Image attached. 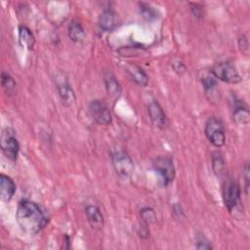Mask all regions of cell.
<instances>
[{
  "label": "cell",
  "instance_id": "13",
  "mask_svg": "<svg viewBox=\"0 0 250 250\" xmlns=\"http://www.w3.org/2000/svg\"><path fill=\"white\" fill-rule=\"evenodd\" d=\"M118 25L117 15L112 10H104L99 18V26L104 31H111Z\"/></svg>",
  "mask_w": 250,
  "mask_h": 250
},
{
  "label": "cell",
  "instance_id": "10",
  "mask_svg": "<svg viewBox=\"0 0 250 250\" xmlns=\"http://www.w3.org/2000/svg\"><path fill=\"white\" fill-rule=\"evenodd\" d=\"M56 85L59 92V95L62 101L65 104H71L75 101V94L67 80L63 74H60L56 76Z\"/></svg>",
  "mask_w": 250,
  "mask_h": 250
},
{
  "label": "cell",
  "instance_id": "8",
  "mask_svg": "<svg viewBox=\"0 0 250 250\" xmlns=\"http://www.w3.org/2000/svg\"><path fill=\"white\" fill-rule=\"evenodd\" d=\"M89 110L93 119L101 125H108L111 123V113L107 104L100 100L90 103Z\"/></svg>",
  "mask_w": 250,
  "mask_h": 250
},
{
  "label": "cell",
  "instance_id": "9",
  "mask_svg": "<svg viewBox=\"0 0 250 250\" xmlns=\"http://www.w3.org/2000/svg\"><path fill=\"white\" fill-rule=\"evenodd\" d=\"M147 111H148L149 118L155 127L159 129H164L167 127L168 125L167 116L157 101L153 100L148 104Z\"/></svg>",
  "mask_w": 250,
  "mask_h": 250
},
{
  "label": "cell",
  "instance_id": "5",
  "mask_svg": "<svg viewBox=\"0 0 250 250\" xmlns=\"http://www.w3.org/2000/svg\"><path fill=\"white\" fill-rule=\"evenodd\" d=\"M112 166L121 179H128L134 171V164L129 154L124 150H118L111 155Z\"/></svg>",
  "mask_w": 250,
  "mask_h": 250
},
{
  "label": "cell",
  "instance_id": "18",
  "mask_svg": "<svg viewBox=\"0 0 250 250\" xmlns=\"http://www.w3.org/2000/svg\"><path fill=\"white\" fill-rule=\"evenodd\" d=\"M85 30L77 21H72L68 25V36L73 42H81L85 38Z\"/></svg>",
  "mask_w": 250,
  "mask_h": 250
},
{
  "label": "cell",
  "instance_id": "23",
  "mask_svg": "<svg viewBox=\"0 0 250 250\" xmlns=\"http://www.w3.org/2000/svg\"><path fill=\"white\" fill-rule=\"evenodd\" d=\"M140 12L146 21H152L156 18V11L149 6L148 4L146 3H141L140 4Z\"/></svg>",
  "mask_w": 250,
  "mask_h": 250
},
{
  "label": "cell",
  "instance_id": "2",
  "mask_svg": "<svg viewBox=\"0 0 250 250\" xmlns=\"http://www.w3.org/2000/svg\"><path fill=\"white\" fill-rule=\"evenodd\" d=\"M205 136L208 141L216 147H221L226 143L225 126L222 120L218 117L212 116L208 118L205 124Z\"/></svg>",
  "mask_w": 250,
  "mask_h": 250
},
{
  "label": "cell",
  "instance_id": "19",
  "mask_svg": "<svg viewBox=\"0 0 250 250\" xmlns=\"http://www.w3.org/2000/svg\"><path fill=\"white\" fill-rule=\"evenodd\" d=\"M201 83L205 89V92L207 95H212L213 99L215 97L214 93H218L217 91V81L216 78L214 77V75L209 71L208 73H206L205 75L202 76L201 78Z\"/></svg>",
  "mask_w": 250,
  "mask_h": 250
},
{
  "label": "cell",
  "instance_id": "22",
  "mask_svg": "<svg viewBox=\"0 0 250 250\" xmlns=\"http://www.w3.org/2000/svg\"><path fill=\"white\" fill-rule=\"evenodd\" d=\"M140 215H141V218H142L143 222H144L146 225L153 224V223H155V221H156V215H155L153 209H151V208H149V207L143 208V209L140 211Z\"/></svg>",
  "mask_w": 250,
  "mask_h": 250
},
{
  "label": "cell",
  "instance_id": "1",
  "mask_svg": "<svg viewBox=\"0 0 250 250\" xmlns=\"http://www.w3.org/2000/svg\"><path fill=\"white\" fill-rule=\"evenodd\" d=\"M16 220L20 228L28 234L40 232L48 224V217L40 206L28 199L20 201L16 212Z\"/></svg>",
  "mask_w": 250,
  "mask_h": 250
},
{
  "label": "cell",
  "instance_id": "7",
  "mask_svg": "<svg viewBox=\"0 0 250 250\" xmlns=\"http://www.w3.org/2000/svg\"><path fill=\"white\" fill-rule=\"evenodd\" d=\"M1 149L5 156L11 161H16L20 151V145L18 139L10 129L3 131L1 136Z\"/></svg>",
  "mask_w": 250,
  "mask_h": 250
},
{
  "label": "cell",
  "instance_id": "24",
  "mask_svg": "<svg viewBox=\"0 0 250 250\" xmlns=\"http://www.w3.org/2000/svg\"><path fill=\"white\" fill-rule=\"evenodd\" d=\"M195 241H196L197 249H212L213 248L211 242L202 233H197Z\"/></svg>",
  "mask_w": 250,
  "mask_h": 250
},
{
  "label": "cell",
  "instance_id": "20",
  "mask_svg": "<svg viewBox=\"0 0 250 250\" xmlns=\"http://www.w3.org/2000/svg\"><path fill=\"white\" fill-rule=\"evenodd\" d=\"M212 168L216 175L221 176L225 170V160L221 152L215 151L212 154Z\"/></svg>",
  "mask_w": 250,
  "mask_h": 250
},
{
  "label": "cell",
  "instance_id": "17",
  "mask_svg": "<svg viewBox=\"0 0 250 250\" xmlns=\"http://www.w3.org/2000/svg\"><path fill=\"white\" fill-rule=\"evenodd\" d=\"M104 83H105V88L108 93V96L115 99L120 96L121 94L120 85L111 73H106L104 75Z\"/></svg>",
  "mask_w": 250,
  "mask_h": 250
},
{
  "label": "cell",
  "instance_id": "3",
  "mask_svg": "<svg viewBox=\"0 0 250 250\" xmlns=\"http://www.w3.org/2000/svg\"><path fill=\"white\" fill-rule=\"evenodd\" d=\"M210 72L215 78L226 83L235 84L241 81V77L235 65L231 62H223L217 63L212 67Z\"/></svg>",
  "mask_w": 250,
  "mask_h": 250
},
{
  "label": "cell",
  "instance_id": "15",
  "mask_svg": "<svg viewBox=\"0 0 250 250\" xmlns=\"http://www.w3.org/2000/svg\"><path fill=\"white\" fill-rule=\"evenodd\" d=\"M126 69H127L128 74L132 78V80H134L138 85L143 86V87L147 85L148 77L146 74V72L140 66L130 63V64L127 65Z\"/></svg>",
  "mask_w": 250,
  "mask_h": 250
},
{
  "label": "cell",
  "instance_id": "26",
  "mask_svg": "<svg viewBox=\"0 0 250 250\" xmlns=\"http://www.w3.org/2000/svg\"><path fill=\"white\" fill-rule=\"evenodd\" d=\"M244 173V181H245V188H246V193H248V188H249V167L246 164L243 170Z\"/></svg>",
  "mask_w": 250,
  "mask_h": 250
},
{
  "label": "cell",
  "instance_id": "25",
  "mask_svg": "<svg viewBox=\"0 0 250 250\" xmlns=\"http://www.w3.org/2000/svg\"><path fill=\"white\" fill-rule=\"evenodd\" d=\"M190 5V11L192 13V15L197 18V19H200L203 15V9L200 5L196 4V3H189Z\"/></svg>",
  "mask_w": 250,
  "mask_h": 250
},
{
  "label": "cell",
  "instance_id": "16",
  "mask_svg": "<svg viewBox=\"0 0 250 250\" xmlns=\"http://www.w3.org/2000/svg\"><path fill=\"white\" fill-rule=\"evenodd\" d=\"M19 42L22 47L28 50H31L34 47L35 37L31 30L25 25L19 26Z\"/></svg>",
  "mask_w": 250,
  "mask_h": 250
},
{
  "label": "cell",
  "instance_id": "14",
  "mask_svg": "<svg viewBox=\"0 0 250 250\" xmlns=\"http://www.w3.org/2000/svg\"><path fill=\"white\" fill-rule=\"evenodd\" d=\"M232 116H233V120L237 124L246 125L249 123V117H250L249 110L247 106L243 104V103H241L240 101H234Z\"/></svg>",
  "mask_w": 250,
  "mask_h": 250
},
{
  "label": "cell",
  "instance_id": "4",
  "mask_svg": "<svg viewBox=\"0 0 250 250\" xmlns=\"http://www.w3.org/2000/svg\"><path fill=\"white\" fill-rule=\"evenodd\" d=\"M152 166L154 171L159 175L163 186H168L174 181L176 170L172 158L168 156L156 157L152 162Z\"/></svg>",
  "mask_w": 250,
  "mask_h": 250
},
{
  "label": "cell",
  "instance_id": "21",
  "mask_svg": "<svg viewBox=\"0 0 250 250\" xmlns=\"http://www.w3.org/2000/svg\"><path fill=\"white\" fill-rule=\"evenodd\" d=\"M1 83H2V86H3V88H4V90L6 91L7 94H9V95L15 94L17 83L9 73H7L5 71L2 72V74H1Z\"/></svg>",
  "mask_w": 250,
  "mask_h": 250
},
{
  "label": "cell",
  "instance_id": "11",
  "mask_svg": "<svg viewBox=\"0 0 250 250\" xmlns=\"http://www.w3.org/2000/svg\"><path fill=\"white\" fill-rule=\"evenodd\" d=\"M16 188V184L12 178L4 174L0 175V198L2 201L9 202L13 198Z\"/></svg>",
  "mask_w": 250,
  "mask_h": 250
},
{
  "label": "cell",
  "instance_id": "12",
  "mask_svg": "<svg viewBox=\"0 0 250 250\" xmlns=\"http://www.w3.org/2000/svg\"><path fill=\"white\" fill-rule=\"evenodd\" d=\"M85 213L87 216V220L93 229H100L104 227V216L101 212V209L97 205L88 204L85 207Z\"/></svg>",
  "mask_w": 250,
  "mask_h": 250
},
{
  "label": "cell",
  "instance_id": "6",
  "mask_svg": "<svg viewBox=\"0 0 250 250\" xmlns=\"http://www.w3.org/2000/svg\"><path fill=\"white\" fill-rule=\"evenodd\" d=\"M241 189L237 182L232 178L225 180L223 185V199L226 207L231 212L240 201Z\"/></svg>",
  "mask_w": 250,
  "mask_h": 250
}]
</instances>
